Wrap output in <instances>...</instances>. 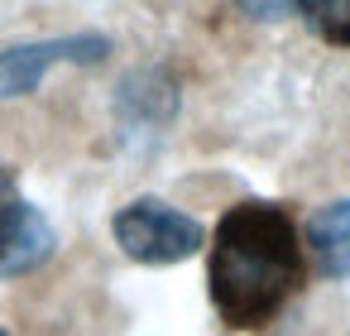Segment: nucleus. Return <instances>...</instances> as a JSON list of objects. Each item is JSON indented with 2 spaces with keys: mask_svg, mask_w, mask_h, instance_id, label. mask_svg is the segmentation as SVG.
<instances>
[{
  "mask_svg": "<svg viewBox=\"0 0 350 336\" xmlns=\"http://www.w3.org/2000/svg\"><path fill=\"white\" fill-rule=\"evenodd\" d=\"M302 255L293 216L273 202H240L216 226L211 302L226 326H264L297 288Z\"/></svg>",
  "mask_w": 350,
  "mask_h": 336,
  "instance_id": "obj_1",
  "label": "nucleus"
},
{
  "mask_svg": "<svg viewBox=\"0 0 350 336\" xmlns=\"http://www.w3.org/2000/svg\"><path fill=\"white\" fill-rule=\"evenodd\" d=\"M111 231H116V245L139 264H178L206 245L202 221L168 207L163 197H135L130 207L116 211Z\"/></svg>",
  "mask_w": 350,
  "mask_h": 336,
  "instance_id": "obj_2",
  "label": "nucleus"
},
{
  "mask_svg": "<svg viewBox=\"0 0 350 336\" xmlns=\"http://www.w3.org/2000/svg\"><path fill=\"white\" fill-rule=\"evenodd\" d=\"M106 53H111L106 34H63V39H34V44L0 49V101L29 96L49 77V68H58V63L96 68Z\"/></svg>",
  "mask_w": 350,
  "mask_h": 336,
  "instance_id": "obj_3",
  "label": "nucleus"
},
{
  "mask_svg": "<svg viewBox=\"0 0 350 336\" xmlns=\"http://www.w3.org/2000/svg\"><path fill=\"white\" fill-rule=\"evenodd\" d=\"M58 250V235L49 226V216L25 202L20 192L0 202V279H25L39 264H49Z\"/></svg>",
  "mask_w": 350,
  "mask_h": 336,
  "instance_id": "obj_4",
  "label": "nucleus"
},
{
  "mask_svg": "<svg viewBox=\"0 0 350 336\" xmlns=\"http://www.w3.org/2000/svg\"><path fill=\"white\" fill-rule=\"evenodd\" d=\"M178 106H183V96H178V82H173L168 68H135L116 87V116L125 125H135V130H163V125H173Z\"/></svg>",
  "mask_w": 350,
  "mask_h": 336,
  "instance_id": "obj_5",
  "label": "nucleus"
},
{
  "mask_svg": "<svg viewBox=\"0 0 350 336\" xmlns=\"http://www.w3.org/2000/svg\"><path fill=\"white\" fill-rule=\"evenodd\" d=\"M307 250L326 279H350V197L326 202L307 216Z\"/></svg>",
  "mask_w": 350,
  "mask_h": 336,
  "instance_id": "obj_6",
  "label": "nucleus"
},
{
  "mask_svg": "<svg viewBox=\"0 0 350 336\" xmlns=\"http://www.w3.org/2000/svg\"><path fill=\"white\" fill-rule=\"evenodd\" d=\"M297 15L331 44H350V0H297Z\"/></svg>",
  "mask_w": 350,
  "mask_h": 336,
  "instance_id": "obj_7",
  "label": "nucleus"
},
{
  "mask_svg": "<svg viewBox=\"0 0 350 336\" xmlns=\"http://www.w3.org/2000/svg\"><path fill=\"white\" fill-rule=\"evenodd\" d=\"M235 10H240L245 20L278 25V20H293V15H297V0H235Z\"/></svg>",
  "mask_w": 350,
  "mask_h": 336,
  "instance_id": "obj_8",
  "label": "nucleus"
},
{
  "mask_svg": "<svg viewBox=\"0 0 350 336\" xmlns=\"http://www.w3.org/2000/svg\"><path fill=\"white\" fill-rule=\"evenodd\" d=\"M5 197H15V173L0 164V202H5Z\"/></svg>",
  "mask_w": 350,
  "mask_h": 336,
  "instance_id": "obj_9",
  "label": "nucleus"
},
{
  "mask_svg": "<svg viewBox=\"0 0 350 336\" xmlns=\"http://www.w3.org/2000/svg\"><path fill=\"white\" fill-rule=\"evenodd\" d=\"M0 336H10V331H5V326H0Z\"/></svg>",
  "mask_w": 350,
  "mask_h": 336,
  "instance_id": "obj_10",
  "label": "nucleus"
}]
</instances>
